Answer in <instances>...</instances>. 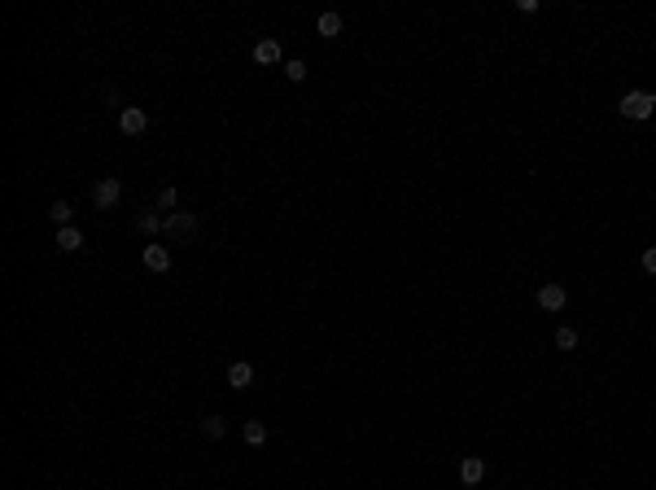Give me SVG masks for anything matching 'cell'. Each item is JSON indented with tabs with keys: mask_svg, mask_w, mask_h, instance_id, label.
<instances>
[{
	"mask_svg": "<svg viewBox=\"0 0 656 490\" xmlns=\"http://www.w3.org/2000/svg\"><path fill=\"white\" fill-rule=\"evenodd\" d=\"M197 228H201V219H197L193 210H171V214H162V232H166V236H180V241H188Z\"/></svg>",
	"mask_w": 656,
	"mask_h": 490,
	"instance_id": "1",
	"label": "cell"
},
{
	"mask_svg": "<svg viewBox=\"0 0 656 490\" xmlns=\"http://www.w3.org/2000/svg\"><path fill=\"white\" fill-rule=\"evenodd\" d=\"M656 114V97L652 92H626L622 97V118H635V123H643V118Z\"/></svg>",
	"mask_w": 656,
	"mask_h": 490,
	"instance_id": "2",
	"label": "cell"
},
{
	"mask_svg": "<svg viewBox=\"0 0 656 490\" xmlns=\"http://www.w3.org/2000/svg\"><path fill=\"white\" fill-rule=\"evenodd\" d=\"M118 197H123V184L114 180V175H105V180L92 184V201H97V210H110L118 206Z\"/></svg>",
	"mask_w": 656,
	"mask_h": 490,
	"instance_id": "3",
	"label": "cell"
},
{
	"mask_svg": "<svg viewBox=\"0 0 656 490\" xmlns=\"http://www.w3.org/2000/svg\"><path fill=\"white\" fill-rule=\"evenodd\" d=\"M118 127H123L127 136H140V131L149 127V114L140 110V105H123V110H118Z\"/></svg>",
	"mask_w": 656,
	"mask_h": 490,
	"instance_id": "4",
	"label": "cell"
},
{
	"mask_svg": "<svg viewBox=\"0 0 656 490\" xmlns=\"http://www.w3.org/2000/svg\"><path fill=\"white\" fill-rule=\"evenodd\" d=\"M565 302H569V293H565V285H556V280H547V285H543V289H539V307H543V311H552V315H556V311H565Z\"/></svg>",
	"mask_w": 656,
	"mask_h": 490,
	"instance_id": "5",
	"label": "cell"
},
{
	"mask_svg": "<svg viewBox=\"0 0 656 490\" xmlns=\"http://www.w3.org/2000/svg\"><path fill=\"white\" fill-rule=\"evenodd\" d=\"M228 386H232V390H249V386H254V364L236 359V364L228 368Z\"/></svg>",
	"mask_w": 656,
	"mask_h": 490,
	"instance_id": "6",
	"label": "cell"
},
{
	"mask_svg": "<svg viewBox=\"0 0 656 490\" xmlns=\"http://www.w3.org/2000/svg\"><path fill=\"white\" fill-rule=\"evenodd\" d=\"M57 249H62V254H75V249H83V232L75 228V223L57 228Z\"/></svg>",
	"mask_w": 656,
	"mask_h": 490,
	"instance_id": "7",
	"label": "cell"
},
{
	"mask_svg": "<svg viewBox=\"0 0 656 490\" xmlns=\"http://www.w3.org/2000/svg\"><path fill=\"white\" fill-rule=\"evenodd\" d=\"M145 267L149 271H171V249L166 245H145Z\"/></svg>",
	"mask_w": 656,
	"mask_h": 490,
	"instance_id": "8",
	"label": "cell"
},
{
	"mask_svg": "<svg viewBox=\"0 0 656 490\" xmlns=\"http://www.w3.org/2000/svg\"><path fill=\"white\" fill-rule=\"evenodd\" d=\"M482 477H486V460H482V456H468V460L460 464V482H464V486H477Z\"/></svg>",
	"mask_w": 656,
	"mask_h": 490,
	"instance_id": "9",
	"label": "cell"
},
{
	"mask_svg": "<svg viewBox=\"0 0 656 490\" xmlns=\"http://www.w3.org/2000/svg\"><path fill=\"white\" fill-rule=\"evenodd\" d=\"M254 62H258V66H276V62H280V44H276V40H258V44H254Z\"/></svg>",
	"mask_w": 656,
	"mask_h": 490,
	"instance_id": "10",
	"label": "cell"
},
{
	"mask_svg": "<svg viewBox=\"0 0 656 490\" xmlns=\"http://www.w3.org/2000/svg\"><path fill=\"white\" fill-rule=\"evenodd\" d=\"M241 438L249 442V447H262V442H267V425H262V421H245L241 425Z\"/></svg>",
	"mask_w": 656,
	"mask_h": 490,
	"instance_id": "11",
	"label": "cell"
},
{
	"mask_svg": "<svg viewBox=\"0 0 656 490\" xmlns=\"http://www.w3.org/2000/svg\"><path fill=\"white\" fill-rule=\"evenodd\" d=\"M315 31L324 35V40H332V35H341V14H319V22H315Z\"/></svg>",
	"mask_w": 656,
	"mask_h": 490,
	"instance_id": "12",
	"label": "cell"
},
{
	"mask_svg": "<svg viewBox=\"0 0 656 490\" xmlns=\"http://www.w3.org/2000/svg\"><path fill=\"white\" fill-rule=\"evenodd\" d=\"M49 219L57 223V228H66V223L75 219V206H70V201H53V206H49Z\"/></svg>",
	"mask_w": 656,
	"mask_h": 490,
	"instance_id": "13",
	"label": "cell"
},
{
	"mask_svg": "<svg viewBox=\"0 0 656 490\" xmlns=\"http://www.w3.org/2000/svg\"><path fill=\"white\" fill-rule=\"evenodd\" d=\"M136 228L145 232V236H158V232H162V214H158V210H145V214L136 219Z\"/></svg>",
	"mask_w": 656,
	"mask_h": 490,
	"instance_id": "14",
	"label": "cell"
},
{
	"mask_svg": "<svg viewBox=\"0 0 656 490\" xmlns=\"http://www.w3.org/2000/svg\"><path fill=\"white\" fill-rule=\"evenodd\" d=\"M201 434H206V438H223V434H228V421H223V416H206V421H201Z\"/></svg>",
	"mask_w": 656,
	"mask_h": 490,
	"instance_id": "15",
	"label": "cell"
},
{
	"mask_svg": "<svg viewBox=\"0 0 656 490\" xmlns=\"http://www.w3.org/2000/svg\"><path fill=\"white\" fill-rule=\"evenodd\" d=\"M574 346H578V328H569V324L556 328V350H574Z\"/></svg>",
	"mask_w": 656,
	"mask_h": 490,
	"instance_id": "16",
	"label": "cell"
},
{
	"mask_svg": "<svg viewBox=\"0 0 656 490\" xmlns=\"http://www.w3.org/2000/svg\"><path fill=\"white\" fill-rule=\"evenodd\" d=\"M175 201H180V188H175V184H166L162 193H158V210L171 214V210H175Z\"/></svg>",
	"mask_w": 656,
	"mask_h": 490,
	"instance_id": "17",
	"label": "cell"
},
{
	"mask_svg": "<svg viewBox=\"0 0 656 490\" xmlns=\"http://www.w3.org/2000/svg\"><path fill=\"white\" fill-rule=\"evenodd\" d=\"M284 75H289L293 83H302L306 79V62H284Z\"/></svg>",
	"mask_w": 656,
	"mask_h": 490,
	"instance_id": "18",
	"label": "cell"
},
{
	"mask_svg": "<svg viewBox=\"0 0 656 490\" xmlns=\"http://www.w3.org/2000/svg\"><path fill=\"white\" fill-rule=\"evenodd\" d=\"M643 271H648V276H656V245L643 249Z\"/></svg>",
	"mask_w": 656,
	"mask_h": 490,
	"instance_id": "19",
	"label": "cell"
}]
</instances>
